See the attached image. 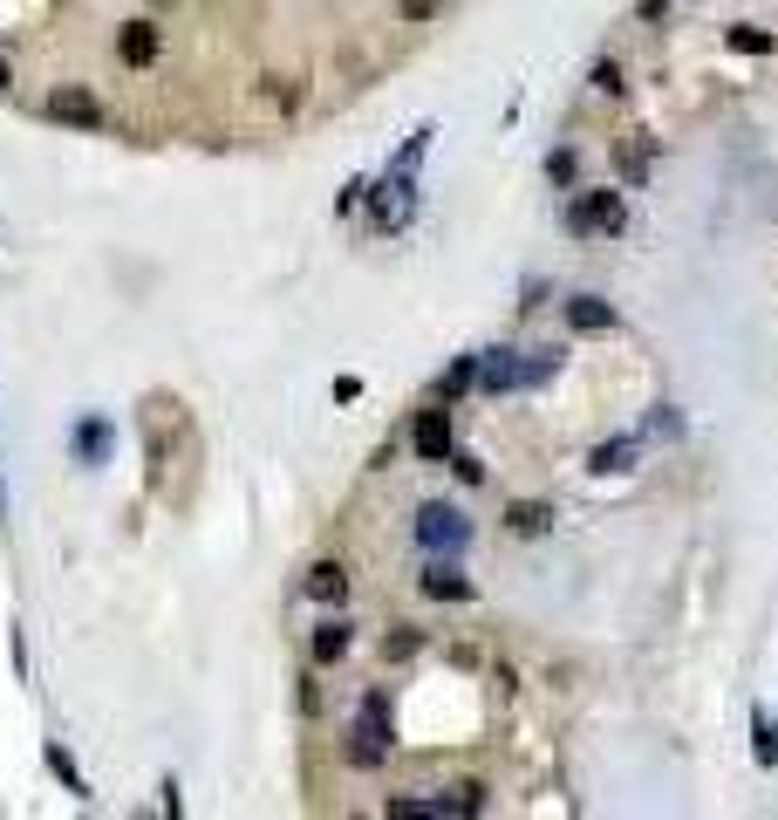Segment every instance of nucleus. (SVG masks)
Here are the masks:
<instances>
[{"label": "nucleus", "mask_w": 778, "mask_h": 820, "mask_svg": "<svg viewBox=\"0 0 778 820\" xmlns=\"http://www.w3.org/2000/svg\"><path fill=\"white\" fill-rule=\"evenodd\" d=\"M417 540H424V547H444V554H450V547L471 540V527H465L458 506H424V513H417Z\"/></svg>", "instance_id": "nucleus-1"}, {"label": "nucleus", "mask_w": 778, "mask_h": 820, "mask_svg": "<svg viewBox=\"0 0 778 820\" xmlns=\"http://www.w3.org/2000/svg\"><path fill=\"white\" fill-rule=\"evenodd\" d=\"M383 746H390V712H383V697H369V705H362V725H355L349 759H355V766H376V759H383Z\"/></svg>", "instance_id": "nucleus-2"}, {"label": "nucleus", "mask_w": 778, "mask_h": 820, "mask_svg": "<svg viewBox=\"0 0 778 820\" xmlns=\"http://www.w3.org/2000/svg\"><path fill=\"white\" fill-rule=\"evenodd\" d=\"M49 116L55 124H82V131H96L103 124V103L90 90H49Z\"/></svg>", "instance_id": "nucleus-3"}, {"label": "nucleus", "mask_w": 778, "mask_h": 820, "mask_svg": "<svg viewBox=\"0 0 778 820\" xmlns=\"http://www.w3.org/2000/svg\"><path fill=\"white\" fill-rule=\"evenodd\" d=\"M116 62H131V69L157 62V21H131V28H116Z\"/></svg>", "instance_id": "nucleus-4"}, {"label": "nucleus", "mask_w": 778, "mask_h": 820, "mask_svg": "<svg viewBox=\"0 0 778 820\" xmlns=\"http://www.w3.org/2000/svg\"><path fill=\"white\" fill-rule=\"evenodd\" d=\"M409 445H417V458H450V417L444 411H424L417 432H409Z\"/></svg>", "instance_id": "nucleus-5"}, {"label": "nucleus", "mask_w": 778, "mask_h": 820, "mask_svg": "<svg viewBox=\"0 0 778 820\" xmlns=\"http://www.w3.org/2000/svg\"><path fill=\"white\" fill-rule=\"evenodd\" d=\"M308 595L314 602H349V568L342 561H314L308 568Z\"/></svg>", "instance_id": "nucleus-6"}, {"label": "nucleus", "mask_w": 778, "mask_h": 820, "mask_svg": "<svg viewBox=\"0 0 778 820\" xmlns=\"http://www.w3.org/2000/svg\"><path fill=\"white\" fill-rule=\"evenodd\" d=\"M424 595L431 602H471V581L450 568V561H437V568H424Z\"/></svg>", "instance_id": "nucleus-7"}, {"label": "nucleus", "mask_w": 778, "mask_h": 820, "mask_svg": "<svg viewBox=\"0 0 778 820\" xmlns=\"http://www.w3.org/2000/svg\"><path fill=\"white\" fill-rule=\"evenodd\" d=\"M349 643H355L349 622H321V630H314V663H342V656H349Z\"/></svg>", "instance_id": "nucleus-8"}, {"label": "nucleus", "mask_w": 778, "mask_h": 820, "mask_svg": "<svg viewBox=\"0 0 778 820\" xmlns=\"http://www.w3.org/2000/svg\"><path fill=\"white\" fill-rule=\"evenodd\" d=\"M573 226H601V232H614V226H622V199H614V191H594V199L573 212Z\"/></svg>", "instance_id": "nucleus-9"}, {"label": "nucleus", "mask_w": 778, "mask_h": 820, "mask_svg": "<svg viewBox=\"0 0 778 820\" xmlns=\"http://www.w3.org/2000/svg\"><path fill=\"white\" fill-rule=\"evenodd\" d=\"M403 219H409V185L396 178V185H383V206H376V226H383V232H396Z\"/></svg>", "instance_id": "nucleus-10"}, {"label": "nucleus", "mask_w": 778, "mask_h": 820, "mask_svg": "<svg viewBox=\"0 0 778 820\" xmlns=\"http://www.w3.org/2000/svg\"><path fill=\"white\" fill-rule=\"evenodd\" d=\"M567 322H573V329H614V308H608V301H588V294H581V301L567 308Z\"/></svg>", "instance_id": "nucleus-11"}, {"label": "nucleus", "mask_w": 778, "mask_h": 820, "mask_svg": "<svg viewBox=\"0 0 778 820\" xmlns=\"http://www.w3.org/2000/svg\"><path fill=\"white\" fill-rule=\"evenodd\" d=\"M547 520H553L547 506H526V499H519L512 513H506V527H512V533H526V540H532V533H547Z\"/></svg>", "instance_id": "nucleus-12"}, {"label": "nucleus", "mask_w": 778, "mask_h": 820, "mask_svg": "<svg viewBox=\"0 0 778 820\" xmlns=\"http://www.w3.org/2000/svg\"><path fill=\"white\" fill-rule=\"evenodd\" d=\"M49 772L62 779V787H69V793H90V779H82V772H75V759H69L62 746H49Z\"/></svg>", "instance_id": "nucleus-13"}, {"label": "nucleus", "mask_w": 778, "mask_h": 820, "mask_svg": "<svg viewBox=\"0 0 778 820\" xmlns=\"http://www.w3.org/2000/svg\"><path fill=\"white\" fill-rule=\"evenodd\" d=\"M450 473H458V479H465V486H478V479H485V465H478V458H471V451H450Z\"/></svg>", "instance_id": "nucleus-14"}, {"label": "nucleus", "mask_w": 778, "mask_h": 820, "mask_svg": "<svg viewBox=\"0 0 778 820\" xmlns=\"http://www.w3.org/2000/svg\"><path fill=\"white\" fill-rule=\"evenodd\" d=\"M390 656H396V663L417 656V630H396V636H390Z\"/></svg>", "instance_id": "nucleus-15"}, {"label": "nucleus", "mask_w": 778, "mask_h": 820, "mask_svg": "<svg viewBox=\"0 0 778 820\" xmlns=\"http://www.w3.org/2000/svg\"><path fill=\"white\" fill-rule=\"evenodd\" d=\"M396 8H403V21H431V14H437V0H396Z\"/></svg>", "instance_id": "nucleus-16"}, {"label": "nucleus", "mask_w": 778, "mask_h": 820, "mask_svg": "<svg viewBox=\"0 0 778 820\" xmlns=\"http://www.w3.org/2000/svg\"><path fill=\"white\" fill-rule=\"evenodd\" d=\"M0 90H14V69L8 62H0Z\"/></svg>", "instance_id": "nucleus-17"}, {"label": "nucleus", "mask_w": 778, "mask_h": 820, "mask_svg": "<svg viewBox=\"0 0 778 820\" xmlns=\"http://www.w3.org/2000/svg\"><path fill=\"white\" fill-rule=\"evenodd\" d=\"M642 14H649V21H655V14H663V0H642Z\"/></svg>", "instance_id": "nucleus-18"}]
</instances>
